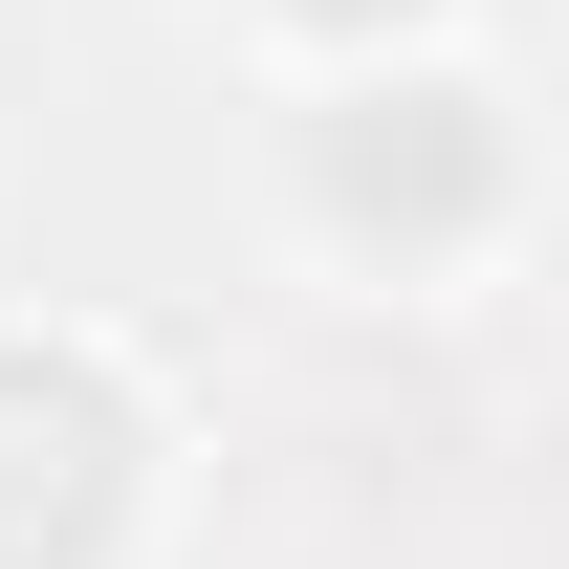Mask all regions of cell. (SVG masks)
Segmentation results:
<instances>
[{"label":"cell","mask_w":569,"mask_h":569,"mask_svg":"<svg viewBox=\"0 0 569 569\" xmlns=\"http://www.w3.org/2000/svg\"><path fill=\"white\" fill-rule=\"evenodd\" d=\"M526 198H548V153H526V88L482 44L284 88V241L329 284H460V263L526 241Z\"/></svg>","instance_id":"6da1fadb"},{"label":"cell","mask_w":569,"mask_h":569,"mask_svg":"<svg viewBox=\"0 0 569 569\" xmlns=\"http://www.w3.org/2000/svg\"><path fill=\"white\" fill-rule=\"evenodd\" d=\"M153 503H176L153 372L67 307H0V569H153Z\"/></svg>","instance_id":"7a4b0ae2"},{"label":"cell","mask_w":569,"mask_h":569,"mask_svg":"<svg viewBox=\"0 0 569 569\" xmlns=\"http://www.w3.org/2000/svg\"><path fill=\"white\" fill-rule=\"evenodd\" d=\"M219 22H241L284 88H351V67H417V44H460L482 0H219Z\"/></svg>","instance_id":"3957f363"}]
</instances>
